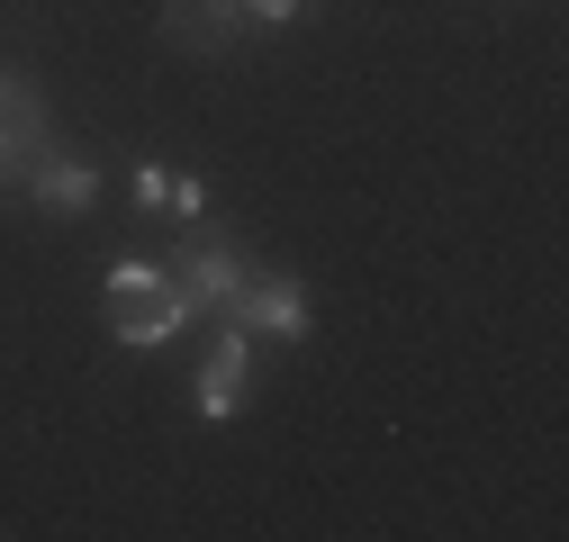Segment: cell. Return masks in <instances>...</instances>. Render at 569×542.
<instances>
[{
	"mask_svg": "<svg viewBox=\"0 0 569 542\" xmlns=\"http://www.w3.org/2000/svg\"><path fill=\"white\" fill-rule=\"evenodd\" d=\"M46 145H54V136H46V100L19 73H0V163L28 172V154H46Z\"/></svg>",
	"mask_w": 569,
	"mask_h": 542,
	"instance_id": "8992f818",
	"label": "cell"
},
{
	"mask_svg": "<svg viewBox=\"0 0 569 542\" xmlns=\"http://www.w3.org/2000/svg\"><path fill=\"white\" fill-rule=\"evenodd\" d=\"M136 199H146V209H163V199H172V172H163V163H136Z\"/></svg>",
	"mask_w": 569,
	"mask_h": 542,
	"instance_id": "ba28073f",
	"label": "cell"
},
{
	"mask_svg": "<svg viewBox=\"0 0 569 542\" xmlns=\"http://www.w3.org/2000/svg\"><path fill=\"white\" fill-rule=\"evenodd\" d=\"M100 308H109V334H118V344H163V334L190 325L181 290L163 281L154 262H118V271H109V290H100Z\"/></svg>",
	"mask_w": 569,
	"mask_h": 542,
	"instance_id": "6da1fadb",
	"label": "cell"
},
{
	"mask_svg": "<svg viewBox=\"0 0 569 542\" xmlns=\"http://www.w3.org/2000/svg\"><path fill=\"white\" fill-rule=\"evenodd\" d=\"M19 190L37 199L46 218H82L91 199H100V172H91L82 154H54V145H46V154H28V172H19Z\"/></svg>",
	"mask_w": 569,
	"mask_h": 542,
	"instance_id": "5b68a950",
	"label": "cell"
},
{
	"mask_svg": "<svg viewBox=\"0 0 569 542\" xmlns=\"http://www.w3.org/2000/svg\"><path fill=\"white\" fill-rule=\"evenodd\" d=\"M244 28H262L244 0H163V37H172L181 54H227Z\"/></svg>",
	"mask_w": 569,
	"mask_h": 542,
	"instance_id": "277c9868",
	"label": "cell"
},
{
	"mask_svg": "<svg viewBox=\"0 0 569 542\" xmlns=\"http://www.w3.org/2000/svg\"><path fill=\"white\" fill-rule=\"evenodd\" d=\"M199 406H208V416H236V406H244V334H236V325H227L218 344H208V362H199Z\"/></svg>",
	"mask_w": 569,
	"mask_h": 542,
	"instance_id": "52a82bcc",
	"label": "cell"
},
{
	"mask_svg": "<svg viewBox=\"0 0 569 542\" xmlns=\"http://www.w3.org/2000/svg\"><path fill=\"white\" fill-rule=\"evenodd\" d=\"M244 10H253L262 28H280V19H308V10H317V0H244Z\"/></svg>",
	"mask_w": 569,
	"mask_h": 542,
	"instance_id": "9c48e42d",
	"label": "cell"
},
{
	"mask_svg": "<svg viewBox=\"0 0 569 542\" xmlns=\"http://www.w3.org/2000/svg\"><path fill=\"white\" fill-rule=\"evenodd\" d=\"M163 281H172L181 308L199 317V308H218V299L244 281V244H236V235H181L172 262H163Z\"/></svg>",
	"mask_w": 569,
	"mask_h": 542,
	"instance_id": "3957f363",
	"label": "cell"
},
{
	"mask_svg": "<svg viewBox=\"0 0 569 542\" xmlns=\"http://www.w3.org/2000/svg\"><path fill=\"white\" fill-rule=\"evenodd\" d=\"M218 317H227L236 334H290V344H299V334H308V290L280 281V271H253V262H244V281L218 299Z\"/></svg>",
	"mask_w": 569,
	"mask_h": 542,
	"instance_id": "7a4b0ae2",
	"label": "cell"
}]
</instances>
